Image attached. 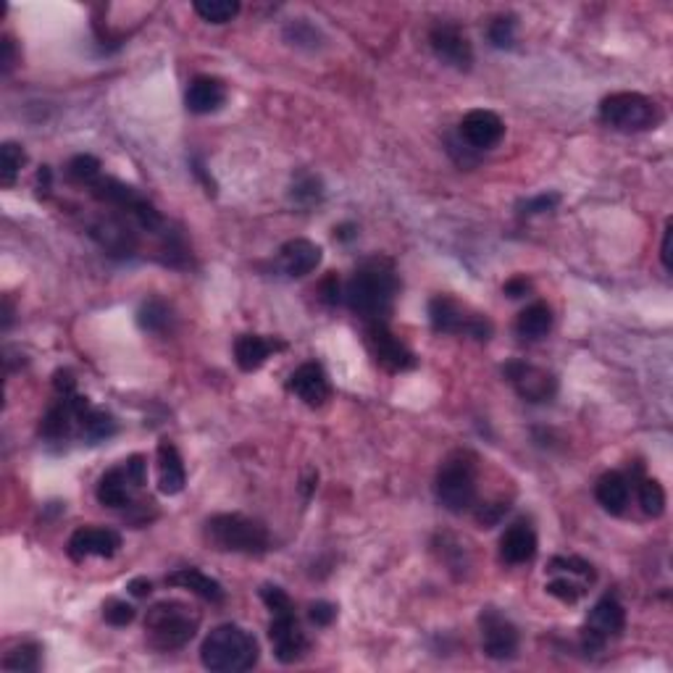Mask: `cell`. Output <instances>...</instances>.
I'll use <instances>...</instances> for the list:
<instances>
[{
    "label": "cell",
    "mask_w": 673,
    "mask_h": 673,
    "mask_svg": "<svg viewBox=\"0 0 673 673\" xmlns=\"http://www.w3.org/2000/svg\"><path fill=\"white\" fill-rule=\"evenodd\" d=\"M400 281H397L395 263L390 258H368L358 266L345 287V300L350 311L366 321H384L393 311Z\"/></svg>",
    "instance_id": "1"
},
{
    "label": "cell",
    "mask_w": 673,
    "mask_h": 673,
    "mask_svg": "<svg viewBox=\"0 0 673 673\" xmlns=\"http://www.w3.org/2000/svg\"><path fill=\"white\" fill-rule=\"evenodd\" d=\"M261 658L255 636L237 624H221L203 639L200 660L213 673L250 671Z\"/></svg>",
    "instance_id": "2"
},
{
    "label": "cell",
    "mask_w": 673,
    "mask_h": 673,
    "mask_svg": "<svg viewBox=\"0 0 673 673\" xmlns=\"http://www.w3.org/2000/svg\"><path fill=\"white\" fill-rule=\"evenodd\" d=\"M200 626V616L185 602L163 600L156 602L145 616V636L148 644L159 652H174L190 644Z\"/></svg>",
    "instance_id": "3"
},
{
    "label": "cell",
    "mask_w": 673,
    "mask_h": 673,
    "mask_svg": "<svg viewBox=\"0 0 673 673\" xmlns=\"http://www.w3.org/2000/svg\"><path fill=\"white\" fill-rule=\"evenodd\" d=\"M205 539L224 553L263 555L272 545L269 529L242 513H219L208 518L205 523Z\"/></svg>",
    "instance_id": "4"
},
{
    "label": "cell",
    "mask_w": 673,
    "mask_h": 673,
    "mask_svg": "<svg viewBox=\"0 0 673 673\" xmlns=\"http://www.w3.org/2000/svg\"><path fill=\"white\" fill-rule=\"evenodd\" d=\"M436 500L450 513H466L476 505V463L471 453L450 455L439 471L435 484Z\"/></svg>",
    "instance_id": "5"
},
{
    "label": "cell",
    "mask_w": 673,
    "mask_h": 673,
    "mask_svg": "<svg viewBox=\"0 0 673 673\" xmlns=\"http://www.w3.org/2000/svg\"><path fill=\"white\" fill-rule=\"evenodd\" d=\"M600 119L618 132H647L660 124L663 114L655 100L639 92H613L600 103Z\"/></svg>",
    "instance_id": "6"
},
{
    "label": "cell",
    "mask_w": 673,
    "mask_h": 673,
    "mask_svg": "<svg viewBox=\"0 0 673 673\" xmlns=\"http://www.w3.org/2000/svg\"><path fill=\"white\" fill-rule=\"evenodd\" d=\"M429 321L436 334H469L487 342L492 337V324L481 314H469L461 303L447 295H436L429 303Z\"/></svg>",
    "instance_id": "7"
},
{
    "label": "cell",
    "mask_w": 673,
    "mask_h": 673,
    "mask_svg": "<svg viewBox=\"0 0 673 673\" xmlns=\"http://www.w3.org/2000/svg\"><path fill=\"white\" fill-rule=\"evenodd\" d=\"M626 629V610L618 597L605 594L594 602L590 618L582 629V647L587 652H600L610 639H618Z\"/></svg>",
    "instance_id": "8"
},
{
    "label": "cell",
    "mask_w": 673,
    "mask_h": 673,
    "mask_svg": "<svg viewBox=\"0 0 673 673\" xmlns=\"http://www.w3.org/2000/svg\"><path fill=\"white\" fill-rule=\"evenodd\" d=\"M481 650L492 660H511L518 652V629L511 618H505L495 608H484L479 616Z\"/></svg>",
    "instance_id": "9"
},
{
    "label": "cell",
    "mask_w": 673,
    "mask_h": 673,
    "mask_svg": "<svg viewBox=\"0 0 673 673\" xmlns=\"http://www.w3.org/2000/svg\"><path fill=\"white\" fill-rule=\"evenodd\" d=\"M429 45L442 64H447L458 72H469L474 66V45L466 38V32L453 22L435 24L429 32Z\"/></svg>",
    "instance_id": "10"
},
{
    "label": "cell",
    "mask_w": 673,
    "mask_h": 673,
    "mask_svg": "<svg viewBox=\"0 0 673 673\" xmlns=\"http://www.w3.org/2000/svg\"><path fill=\"white\" fill-rule=\"evenodd\" d=\"M366 345L374 360L387 371H408L416 366V356L397 340L384 321H368L366 326Z\"/></svg>",
    "instance_id": "11"
},
{
    "label": "cell",
    "mask_w": 673,
    "mask_h": 673,
    "mask_svg": "<svg viewBox=\"0 0 673 673\" xmlns=\"http://www.w3.org/2000/svg\"><path fill=\"white\" fill-rule=\"evenodd\" d=\"M503 374L508 376V382L513 384V390L523 400L529 402H548L553 400L555 393H557V382L550 371L545 368H537L531 363H523V360H511Z\"/></svg>",
    "instance_id": "12"
},
{
    "label": "cell",
    "mask_w": 673,
    "mask_h": 673,
    "mask_svg": "<svg viewBox=\"0 0 673 673\" xmlns=\"http://www.w3.org/2000/svg\"><path fill=\"white\" fill-rule=\"evenodd\" d=\"M458 134L463 137L466 145H471L474 151H489L495 148L503 134H505V124L503 119L495 114V111H487V108H476V111H469L461 126H458Z\"/></svg>",
    "instance_id": "13"
},
{
    "label": "cell",
    "mask_w": 673,
    "mask_h": 673,
    "mask_svg": "<svg viewBox=\"0 0 673 673\" xmlns=\"http://www.w3.org/2000/svg\"><path fill=\"white\" fill-rule=\"evenodd\" d=\"M269 639L274 644V655L279 663L289 666L295 660L303 658V652L308 650V639L306 632L300 629L295 613H284V616H274L272 626H269Z\"/></svg>",
    "instance_id": "14"
},
{
    "label": "cell",
    "mask_w": 673,
    "mask_h": 673,
    "mask_svg": "<svg viewBox=\"0 0 673 673\" xmlns=\"http://www.w3.org/2000/svg\"><path fill=\"white\" fill-rule=\"evenodd\" d=\"M121 537L114 529L103 526H82L69 539V555L74 560L84 557H114L119 553Z\"/></svg>",
    "instance_id": "15"
},
{
    "label": "cell",
    "mask_w": 673,
    "mask_h": 673,
    "mask_svg": "<svg viewBox=\"0 0 673 673\" xmlns=\"http://www.w3.org/2000/svg\"><path fill=\"white\" fill-rule=\"evenodd\" d=\"M321 263V247L311 239H289L279 247V269L292 279L314 274Z\"/></svg>",
    "instance_id": "16"
},
{
    "label": "cell",
    "mask_w": 673,
    "mask_h": 673,
    "mask_svg": "<svg viewBox=\"0 0 673 673\" xmlns=\"http://www.w3.org/2000/svg\"><path fill=\"white\" fill-rule=\"evenodd\" d=\"M289 393H295L306 405L318 408L332 395L329 376H326V371L318 363H303L289 376Z\"/></svg>",
    "instance_id": "17"
},
{
    "label": "cell",
    "mask_w": 673,
    "mask_h": 673,
    "mask_svg": "<svg viewBox=\"0 0 673 673\" xmlns=\"http://www.w3.org/2000/svg\"><path fill=\"white\" fill-rule=\"evenodd\" d=\"M537 555V534L526 521H515L500 537V557L508 565H523L531 563Z\"/></svg>",
    "instance_id": "18"
},
{
    "label": "cell",
    "mask_w": 673,
    "mask_h": 673,
    "mask_svg": "<svg viewBox=\"0 0 673 673\" xmlns=\"http://www.w3.org/2000/svg\"><path fill=\"white\" fill-rule=\"evenodd\" d=\"M185 103H187V111H193L198 116L216 114L227 103V87H224V82L216 80V77L200 74V77L190 82Z\"/></svg>",
    "instance_id": "19"
},
{
    "label": "cell",
    "mask_w": 673,
    "mask_h": 673,
    "mask_svg": "<svg viewBox=\"0 0 673 673\" xmlns=\"http://www.w3.org/2000/svg\"><path fill=\"white\" fill-rule=\"evenodd\" d=\"M284 348V342L277 340H266L261 334H239L235 342V360L242 371H258L272 353H277Z\"/></svg>",
    "instance_id": "20"
},
{
    "label": "cell",
    "mask_w": 673,
    "mask_h": 673,
    "mask_svg": "<svg viewBox=\"0 0 673 673\" xmlns=\"http://www.w3.org/2000/svg\"><path fill=\"white\" fill-rule=\"evenodd\" d=\"M187 484V471L174 442L163 439L159 444V489L163 495H179Z\"/></svg>",
    "instance_id": "21"
},
{
    "label": "cell",
    "mask_w": 673,
    "mask_h": 673,
    "mask_svg": "<svg viewBox=\"0 0 673 673\" xmlns=\"http://www.w3.org/2000/svg\"><path fill=\"white\" fill-rule=\"evenodd\" d=\"M629 479L618 471H608L597 479L594 484V497L597 503L608 511L610 515H621L629 505Z\"/></svg>",
    "instance_id": "22"
},
{
    "label": "cell",
    "mask_w": 673,
    "mask_h": 673,
    "mask_svg": "<svg viewBox=\"0 0 673 673\" xmlns=\"http://www.w3.org/2000/svg\"><path fill=\"white\" fill-rule=\"evenodd\" d=\"M92 237L100 242V247L111 255H129L134 253L137 247V237L134 232L121 221V219H106V221H98L90 232Z\"/></svg>",
    "instance_id": "23"
},
{
    "label": "cell",
    "mask_w": 673,
    "mask_h": 673,
    "mask_svg": "<svg viewBox=\"0 0 673 673\" xmlns=\"http://www.w3.org/2000/svg\"><path fill=\"white\" fill-rule=\"evenodd\" d=\"M553 308L548 303H531L515 318V334L526 342H539L553 329Z\"/></svg>",
    "instance_id": "24"
},
{
    "label": "cell",
    "mask_w": 673,
    "mask_h": 673,
    "mask_svg": "<svg viewBox=\"0 0 673 673\" xmlns=\"http://www.w3.org/2000/svg\"><path fill=\"white\" fill-rule=\"evenodd\" d=\"M166 584L198 594V597L208 600V602H224V587L216 579L205 576L198 568H179L171 576H166Z\"/></svg>",
    "instance_id": "25"
},
{
    "label": "cell",
    "mask_w": 673,
    "mask_h": 673,
    "mask_svg": "<svg viewBox=\"0 0 673 673\" xmlns=\"http://www.w3.org/2000/svg\"><path fill=\"white\" fill-rule=\"evenodd\" d=\"M129 487H132V481H129V476H126V469L119 466V469H111V471H106V474L100 476L98 489H95V497H98V503L106 505V508H124V505H129V500H132Z\"/></svg>",
    "instance_id": "26"
},
{
    "label": "cell",
    "mask_w": 673,
    "mask_h": 673,
    "mask_svg": "<svg viewBox=\"0 0 673 673\" xmlns=\"http://www.w3.org/2000/svg\"><path fill=\"white\" fill-rule=\"evenodd\" d=\"M72 421H80L74 405H72V395L61 397L47 408V413L42 416L40 421V435L47 436V439H61V436L69 435L72 429Z\"/></svg>",
    "instance_id": "27"
},
{
    "label": "cell",
    "mask_w": 673,
    "mask_h": 673,
    "mask_svg": "<svg viewBox=\"0 0 673 673\" xmlns=\"http://www.w3.org/2000/svg\"><path fill=\"white\" fill-rule=\"evenodd\" d=\"M289 200L298 205V208H314L324 200V182L321 177L311 174V171H303L292 179V187H289Z\"/></svg>",
    "instance_id": "28"
},
{
    "label": "cell",
    "mask_w": 673,
    "mask_h": 673,
    "mask_svg": "<svg viewBox=\"0 0 673 673\" xmlns=\"http://www.w3.org/2000/svg\"><path fill=\"white\" fill-rule=\"evenodd\" d=\"M82 424V436L90 442V444H98V442H106L111 436L116 435V418L106 410H87Z\"/></svg>",
    "instance_id": "29"
},
{
    "label": "cell",
    "mask_w": 673,
    "mask_h": 673,
    "mask_svg": "<svg viewBox=\"0 0 673 673\" xmlns=\"http://www.w3.org/2000/svg\"><path fill=\"white\" fill-rule=\"evenodd\" d=\"M3 669L5 671L32 673L40 669V644L35 642H24L19 647H13L5 658H3Z\"/></svg>",
    "instance_id": "30"
},
{
    "label": "cell",
    "mask_w": 673,
    "mask_h": 673,
    "mask_svg": "<svg viewBox=\"0 0 673 673\" xmlns=\"http://www.w3.org/2000/svg\"><path fill=\"white\" fill-rule=\"evenodd\" d=\"M193 11L198 13L203 22L227 24L239 13V3L237 0H195Z\"/></svg>",
    "instance_id": "31"
},
{
    "label": "cell",
    "mask_w": 673,
    "mask_h": 673,
    "mask_svg": "<svg viewBox=\"0 0 673 673\" xmlns=\"http://www.w3.org/2000/svg\"><path fill=\"white\" fill-rule=\"evenodd\" d=\"M24 163H27V153L22 145L3 142V148H0V182H3V187H11L16 182Z\"/></svg>",
    "instance_id": "32"
},
{
    "label": "cell",
    "mask_w": 673,
    "mask_h": 673,
    "mask_svg": "<svg viewBox=\"0 0 673 673\" xmlns=\"http://www.w3.org/2000/svg\"><path fill=\"white\" fill-rule=\"evenodd\" d=\"M168 306L163 303V300H145L142 306H140V311H137V324H140V329L142 332H153V334H159L163 332L166 326H168Z\"/></svg>",
    "instance_id": "33"
},
{
    "label": "cell",
    "mask_w": 673,
    "mask_h": 673,
    "mask_svg": "<svg viewBox=\"0 0 673 673\" xmlns=\"http://www.w3.org/2000/svg\"><path fill=\"white\" fill-rule=\"evenodd\" d=\"M639 505H642L644 513L652 515V518L663 515V511H666V489H663V484L655 481V479H644L639 484Z\"/></svg>",
    "instance_id": "34"
},
{
    "label": "cell",
    "mask_w": 673,
    "mask_h": 673,
    "mask_svg": "<svg viewBox=\"0 0 673 673\" xmlns=\"http://www.w3.org/2000/svg\"><path fill=\"white\" fill-rule=\"evenodd\" d=\"M66 174H69L72 182H80V185H90L92 187L100 179V160L95 159V156H87V153L74 156V159L69 160V166H66Z\"/></svg>",
    "instance_id": "35"
},
{
    "label": "cell",
    "mask_w": 673,
    "mask_h": 673,
    "mask_svg": "<svg viewBox=\"0 0 673 673\" xmlns=\"http://www.w3.org/2000/svg\"><path fill=\"white\" fill-rule=\"evenodd\" d=\"M550 574H565V576H579L582 582H587V584H592L594 582V568L592 563H587V560H582V557H563V555H557L550 560V568H548Z\"/></svg>",
    "instance_id": "36"
},
{
    "label": "cell",
    "mask_w": 673,
    "mask_h": 673,
    "mask_svg": "<svg viewBox=\"0 0 673 673\" xmlns=\"http://www.w3.org/2000/svg\"><path fill=\"white\" fill-rule=\"evenodd\" d=\"M284 38H287V42L298 45V47H318L321 45V32L306 19H292L284 27Z\"/></svg>",
    "instance_id": "37"
},
{
    "label": "cell",
    "mask_w": 673,
    "mask_h": 673,
    "mask_svg": "<svg viewBox=\"0 0 673 673\" xmlns=\"http://www.w3.org/2000/svg\"><path fill=\"white\" fill-rule=\"evenodd\" d=\"M545 590H548V594L563 600V602H579L587 592V582H574L565 574H560V576H555L553 582H548Z\"/></svg>",
    "instance_id": "38"
},
{
    "label": "cell",
    "mask_w": 673,
    "mask_h": 673,
    "mask_svg": "<svg viewBox=\"0 0 673 673\" xmlns=\"http://www.w3.org/2000/svg\"><path fill=\"white\" fill-rule=\"evenodd\" d=\"M489 42L495 47H513L515 42V16H497L489 24Z\"/></svg>",
    "instance_id": "39"
},
{
    "label": "cell",
    "mask_w": 673,
    "mask_h": 673,
    "mask_svg": "<svg viewBox=\"0 0 673 673\" xmlns=\"http://www.w3.org/2000/svg\"><path fill=\"white\" fill-rule=\"evenodd\" d=\"M261 600L266 602V608L272 610V616H284V613H295V605L289 600V594L284 592L277 584H263L261 587Z\"/></svg>",
    "instance_id": "40"
},
{
    "label": "cell",
    "mask_w": 673,
    "mask_h": 673,
    "mask_svg": "<svg viewBox=\"0 0 673 673\" xmlns=\"http://www.w3.org/2000/svg\"><path fill=\"white\" fill-rule=\"evenodd\" d=\"M134 608L129 605V602H124V600H111L106 608H103V618H106V624H111V626H126V624H132L134 621Z\"/></svg>",
    "instance_id": "41"
},
{
    "label": "cell",
    "mask_w": 673,
    "mask_h": 673,
    "mask_svg": "<svg viewBox=\"0 0 673 673\" xmlns=\"http://www.w3.org/2000/svg\"><path fill=\"white\" fill-rule=\"evenodd\" d=\"M447 153L455 159L458 166H463V168L476 166V160H479V156H476L479 151H474L471 145H466L461 134H458V137H447Z\"/></svg>",
    "instance_id": "42"
},
{
    "label": "cell",
    "mask_w": 673,
    "mask_h": 673,
    "mask_svg": "<svg viewBox=\"0 0 673 673\" xmlns=\"http://www.w3.org/2000/svg\"><path fill=\"white\" fill-rule=\"evenodd\" d=\"M508 508H511L508 503H487V505L476 508V523L481 529H492V526H497L505 518Z\"/></svg>",
    "instance_id": "43"
},
{
    "label": "cell",
    "mask_w": 673,
    "mask_h": 673,
    "mask_svg": "<svg viewBox=\"0 0 673 673\" xmlns=\"http://www.w3.org/2000/svg\"><path fill=\"white\" fill-rule=\"evenodd\" d=\"M560 203V195L555 193H545V195H537L531 200H523L521 203V213L526 216H534V213H548V211H555V205Z\"/></svg>",
    "instance_id": "44"
},
{
    "label": "cell",
    "mask_w": 673,
    "mask_h": 673,
    "mask_svg": "<svg viewBox=\"0 0 673 673\" xmlns=\"http://www.w3.org/2000/svg\"><path fill=\"white\" fill-rule=\"evenodd\" d=\"M124 469H126V476H129V481H132L134 489H140V487L145 484V479H148V463H145L142 455H132V458L124 463Z\"/></svg>",
    "instance_id": "45"
},
{
    "label": "cell",
    "mask_w": 673,
    "mask_h": 673,
    "mask_svg": "<svg viewBox=\"0 0 673 673\" xmlns=\"http://www.w3.org/2000/svg\"><path fill=\"white\" fill-rule=\"evenodd\" d=\"M308 616H311V621H314L316 626H329V624L337 618V608H334L332 602L318 600V602H314V605L308 608Z\"/></svg>",
    "instance_id": "46"
},
{
    "label": "cell",
    "mask_w": 673,
    "mask_h": 673,
    "mask_svg": "<svg viewBox=\"0 0 673 673\" xmlns=\"http://www.w3.org/2000/svg\"><path fill=\"white\" fill-rule=\"evenodd\" d=\"M318 289H321V300L326 306H337L340 303V279H337V274H326Z\"/></svg>",
    "instance_id": "47"
},
{
    "label": "cell",
    "mask_w": 673,
    "mask_h": 673,
    "mask_svg": "<svg viewBox=\"0 0 673 673\" xmlns=\"http://www.w3.org/2000/svg\"><path fill=\"white\" fill-rule=\"evenodd\" d=\"M53 387L61 397L77 395V379L72 376V371H56L53 376Z\"/></svg>",
    "instance_id": "48"
},
{
    "label": "cell",
    "mask_w": 673,
    "mask_h": 673,
    "mask_svg": "<svg viewBox=\"0 0 673 673\" xmlns=\"http://www.w3.org/2000/svg\"><path fill=\"white\" fill-rule=\"evenodd\" d=\"M13 64H16V45H13L11 38H3L0 40V69H3V74H11Z\"/></svg>",
    "instance_id": "49"
},
{
    "label": "cell",
    "mask_w": 673,
    "mask_h": 673,
    "mask_svg": "<svg viewBox=\"0 0 673 673\" xmlns=\"http://www.w3.org/2000/svg\"><path fill=\"white\" fill-rule=\"evenodd\" d=\"M531 289V281L526 277H513L505 281V287H503V292L508 295V298H523L526 292Z\"/></svg>",
    "instance_id": "50"
},
{
    "label": "cell",
    "mask_w": 673,
    "mask_h": 673,
    "mask_svg": "<svg viewBox=\"0 0 673 673\" xmlns=\"http://www.w3.org/2000/svg\"><path fill=\"white\" fill-rule=\"evenodd\" d=\"M671 239H673V224L669 221V224H666V232H663V245H660V261H663V269H666V272H671L673 269Z\"/></svg>",
    "instance_id": "51"
},
{
    "label": "cell",
    "mask_w": 673,
    "mask_h": 673,
    "mask_svg": "<svg viewBox=\"0 0 673 673\" xmlns=\"http://www.w3.org/2000/svg\"><path fill=\"white\" fill-rule=\"evenodd\" d=\"M334 237L340 242H350L358 237V227L356 224H340V227H334Z\"/></svg>",
    "instance_id": "52"
},
{
    "label": "cell",
    "mask_w": 673,
    "mask_h": 673,
    "mask_svg": "<svg viewBox=\"0 0 673 673\" xmlns=\"http://www.w3.org/2000/svg\"><path fill=\"white\" fill-rule=\"evenodd\" d=\"M151 590H153V587H151L148 579H132V582H129V592L134 594V597H148Z\"/></svg>",
    "instance_id": "53"
},
{
    "label": "cell",
    "mask_w": 673,
    "mask_h": 673,
    "mask_svg": "<svg viewBox=\"0 0 673 673\" xmlns=\"http://www.w3.org/2000/svg\"><path fill=\"white\" fill-rule=\"evenodd\" d=\"M11 321H13V311H11V300L5 298V300H3V329H5V332L11 329Z\"/></svg>",
    "instance_id": "54"
},
{
    "label": "cell",
    "mask_w": 673,
    "mask_h": 673,
    "mask_svg": "<svg viewBox=\"0 0 673 673\" xmlns=\"http://www.w3.org/2000/svg\"><path fill=\"white\" fill-rule=\"evenodd\" d=\"M50 168L47 166H42L40 168V174H38V182H40V190H50Z\"/></svg>",
    "instance_id": "55"
}]
</instances>
